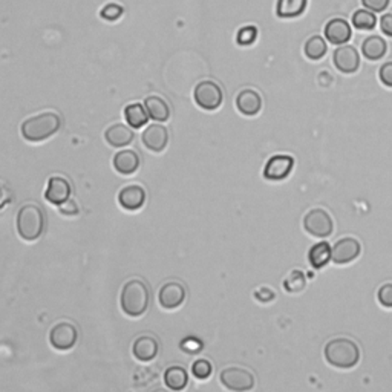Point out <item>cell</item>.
<instances>
[{"mask_svg": "<svg viewBox=\"0 0 392 392\" xmlns=\"http://www.w3.org/2000/svg\"><path fill=\"white\" fill-rule=\"evenodd\" d=\"M62 128V117L54 110H45L26 118L20 126V134L28 143H42L54 137Z\"/></svg>", "mask_w": 392, "mask_h": 392, "instance_id": "cell-1", "label": "cell"}, {"mask_svg": "<svg viewBox=\"0 0 392 392\" xmlns=\"http://www.w3.org/2000/svg\"><path fill=\"white\" fill-rule=\"evenodd\" d=\"M151 293L142 279H129L121 288L120 307L126 316L137 319L142 317L149 308Z\"/></svg>", "mask_w": 392, "mask_h": 392, "instance_id": "cell-2", "label": "cell"}, {"mask_svg": "<svg viewBox=\"0 0 392 392\" xmlns=\"http://www.w3.org/2000/svg\"><path fill=\"white\" fill-rule=\"evenodd\" d=\"M45 212L40 205L29 203L20 207L16 216V228L22 239L26 242L40 239V236L45 232Z\"/></svg>", "mask_w": 392, "mask_h": 392, "instance_id": "cell-3", "label": "cell"}, {"mask_svg": "<svg viewBox=\"0 0 392 392\" xmlns=\"http://www.w3.org/2000/svg\"><path fill=\"white\" fill-rule=\"evenodd\" d=\"M325 359L328 364L339 369H351L359 364L360 350L351 339H332L325 346Z\"/></svg>", "mask_w": 392, "mask_h": 392, "instance_id": "cell-4", "label": "cell"}, {"mask_svg": "<svg viewBox=\"0 0 392 392\" xmlns=\"http://www.w3.org/2000/svg\"><path fill=\"white\" fill-rule=\"evenodd\" d=\"M194 99L196 105L207 112L216 110L223 105L224 94L221 86L212 80H203L195 86Z\"/></svg>", "mask_w": 392, "mask_h": 392, "instance_id": "cell-5", "label": "cell"}, {"mask_svg": "<svg viewBox=\"0 0 392 392\" xmlns=\"http://www.w3.org/2000/svg\"><path fill=\"white\" fill-rule=\"evenodd\" d=\"M219 380L228 391L246 392L255 388V375L248 369L239 366L225 368L219 374Z\"/></svg>", "mask_w": 392, "mask_h": 392, "instance_id": "cell-6", "label": "cell"}, {"mask_svg": "<svg viewBox=\"0 0 392 392\" xmlns=\"http://www.w3.org/2000/svg\"><path fill=\"white\" fill-rule=\"evenodd\" d=\"M78 330L71 322H58L49 331V343L57 351H69L77 345Z\"/></svg>", "mask_w": 392, "mask_h": 392, "instance_id": "cell-7", "label": "cell"}, {"mask_svg": "<svg viewBox=\"0 0 392 392\" xmlns=\"http://www.w3.org/2000/svg\"><path fill=\"white\" fill-rule=\"evenodd\" d=\"M303 228L314 238H327L332 233V218L323 209H312L303 218Z\"/></svg>", "mask_w": 392, "mask_h": 392, "instance_id": "cell-8", "label": "cell"}, {"mask_svg": "<svg viewBox=\"0 0 392 392\" xmlns=\"http://www.w3.org/2000/svg\"><path fill=\"white\" fill-rule=\"evenodd\" d=\"M142 143L147 151H151L153 153L162 152L169 144L167 128L160 123H153L151 126H147L142 134Z\"/></svg>", "mask_w": 392, "mask_h": 392, "instance_id": "cell-9", "label": "cell"}, {"mask_svg": "<svg viewBox=\"0 0 392 392\" xmlns=\"http://www.w3.org/2000/svg\"><path fill=\"white\" fill-rule=\"evenodd\" d=\"M184 300H186V288L181 282H176V280L166 282L158 293V302L164 309L180 308Z\"/></svg>", "mask_w": 392, "mask_h": 392, "instance_id": "cell-10", "label": "cell"}, {"mask_svg": "<svg viewBox=\"0 0 392 392\" xmlns=\"http://www.w3.org/2000/svg\"><path fill=\"white\" fill-rule=\"evenodd\" d=\"M294 160L290 155H275L271 157L264 169V178L269 181H282L291 173Z\"/></svg>", "mask_w": 392, "mask_h": 392, "instance_id": "cell-11", "label": "cell"}, {"mask_svg": "<svg viewBox=\"0 0 392 392\" xmlns=\"http://www.w3.org/2000/svg\"><path fill=\"white\" fill-rule=\"evenodd\" d=\"M146 190L139 184H129L120 190L118 194V204L121 205V209L128 212H137L143 209L146 204Z\"/></svg>", "mask_w": 392, "mask_h": 392, "instance_id": "cell-12", "label": "cell"}, {"mask_svg": "<svg viewBox=\"0 0 392 392\" xmlns=\"http://www.w3.org/2000/svg\"><path fill=\"white\" fill-rule=\"evenodd\" d=\"M72 195L71 182L65 176H51L48 180V186L45 190V199L54 205H60L68 201Z\"/></svg>", "mask_w": 392, "mask_h": 392, "instance_id": "cell-13", "label": "cell"}, {"mask_svg": "<svg viewBox=\"0 0 392 392\" xmlns=\"http://www.w3.org/2000/svg\"><path fill=\"white\" fill-rule=\"evenodd\" d=\"M332 62H334L336 68L343 74H354L360 66V56L357 49L350 45L339 46L334 54H332Z\"/></svg>", "mask_w": 392, "mask_h": 392, "instance_id": "cell-14", "label": "cell"}, {"mask_svg": "<svg viewBox=\"0 0 392 392\" xmlns=\"http://www.w3.org/2000/svg\"><path fill=\"white\" fill-rule=\"evenodd\" d=\"M360 242L354 238L339 239L331 250V261L334 264H348L359 257L360 255Z\"/></svg>", "mask_w": 392, "mask_h": 392, "instance_id": "cell-15", "label": "cell"}, {"mask_svg": "<svg viewBox=\"0 0 392 392\" xmlns=\"http://www.w3.org/2000/svg\"><path fill=\"white\" fill-rule=\"evenodd\" d=\"M160 351V343L157 337L151 334H144L135 339L134 345H132V356H134L139 361H152L155 357L158 356Z\"/></svg>", "mask_w": 392, "mask_h": 392, "instance_id": "cell-16", "label": "cell"}, {"mask_svg": "<svg viewBox=\"0 0 392 392\" xmlns=\"http://www.w3.org/2000/svg\"><path fill=\"white\" fill-rule=\"evenodd\" d=\"M105 139L110 147L120 149V147H128L135 139L134 130L130 129V126H126L121 123H117L109 126L105 130Z\"/></svg>", "mask_w": 392, "mask_h": 392, "instance_id": "cell-17", "label": "cell"}, {"mask_svg": "<svg viewBox=\"0 0 392 392\" xmlns=\"http://www.w3.org/2000/svg\"><path fill=\"white\" fill-rule=\"evenodd\" d=\"M112 164H114V169L117 170L118 173L124 175V176H129V175H134L137 170L139 169L142 160H139V155L135 151L123 149V151H118L114 155Z\"/></svg>", "mask_w": 392, "mask_h": 392, "instance_id": "cell-18", "label": "cell"}, {"mask_svg": "<svg viewBox=\"0 0 392 392\" xmlns=\"http://www.w3.org/2000/svg\"><path fill=\"white\" fill-rule=\"evenodd\" d=\"M351 26L343 19H332L325 26V37L332 45H343L351 39Z\"/></svg>", "mask_w": 392, "mask_h": 392, "instance_id": "cell-19", "label": "cell"}, {"mask_svg": "<svg viewBox=\"0 0 392 392\" xmlns=\"http://www.w3.org/2000/svg\"><path fill=\"white\" fill-rule=\"evenodd\" d=\"M236 108L242 115L253 117L262 108V99L255 90H244L236 97Z\"/></svg>", "mask_w": 392, "mask_h": 392, "instance_id": "cell-20", "label": "cell"}, {"mask_svg": "<svg viewBox=\"0 0 392 392\" xmlns=\"http://www.w3.org/2000/svg\"><path fill=\"white\" fill-rule=\"evenodd\" d=\"M144 108L149 114V118L157 123H166L170 118V106L169 103L160 97V95H149L144 99Z\"/></svg>", "mask_w": 392, "mask_h": 392, "instance_id": "cell-21", "label": "cell"}, {"mask_svg": "<svg viewBox=\"0 0 392 392\" xmlns=\"http://www.w3.org/2000/svg\"><path fill=\"white\" fill-rule=\"evenodd\" d=\"M388 51V45L380 35H371L365 39L364 45H361V53L371 62H377L384 57Z\"/></svg>", "mask_w": 392, "mask_h": 392, "instance_id": "cell-22", "label": "cell"}, {"mask_svg": "<svg viewBox=\"0 0 392 392\" xmlns=\"http://www.w3.org/2000/svg\"><path fill=\"white\" fill-rule=\"evenodd\" d=\"M124 120L132 129H142L149 120V114L142 103H130L124 108Z\"/></svg>", "mask_w": 392, "mask_h": 392, "instance_id": "cell-23", "label": "cell"}, {"mask_svg": "<svg viewBox=\"0 0 392 392\" xmlns=\"http://www.w3.org/2000/svg\"><path fill=\"white\" fill-rule=\"evenodd\" d=\"M164 383L172 391L186 389L189 384V373L182 366H170L164 373Z\"/></svg>", "mask_w": 392, "mask_h": 392, "instance_id": "cell-24", "label": "cell"}, {"mask_svg": "<svg viewBox=\"0 0 392 392\" xmlns=\"http://www.w3.org/2000/svg\"><path fill=\"white\" fill-rule=\"evenodd\" d=\"M308 0H278L276 14L280 19L299 17L307 10Z\"/></svg>", "mask_w": 392, "mask_h": 392, "instance_id": "cell-25", "label": "cell"}, {"mask_svg": "<svg viewBox=\"0 0 392 392\" xmlns=\"http://www.w3.org/2000/svg\"><path fill=\"white\" fill-rule=\"evenodd\" d=\"M308 261L316 270L323 269L331 261V247L328 242H319L312 247L308 253Z\"/></svg>", "mask_w": 392, "mask_h": 392, "instance_id": "cell-26", "label": "cell"}, {"mask_svg": "<svg viewBox=\"0 0 392 392\" xmlns=\"http://www.w3.org/2000/svg\"><path fill=\"white\" fill-rule=\"evenodd\" d=\"M327 43L321 35H313L307 40L305 46H303V53L309 58V60H321V58L327 54Z\"/></svg>", "mask_w": 392, "mask_h": 392, "instance_id": "cell-27", "label": "cell"}, {"mask_svg": "<svg viewBox=\"0 0 392 392\" xmlns=\"http://www.w3.org/2000/svg\"><path fill=\"white\" fill-rule=\"evenodd\" d=\"M352 25L357 29H361V31H371L377 25L375 14L369 10H359L354 12Z\"/></svg>", "mask_w": 392, "mask_h": 392, "instance_id": "cell-28", "label": "cell"}, {"mask_svg": "<svg viewBox=\"0 0 392 392\" xmlns=\"http://www.w3.org/2000/svg\"><path fill=\"white\" fill-rule=\"evenodd\" d=\"M284 287H285V290L288 293H300L305 290V287H307V279H305V275H303L302 271L299 270H294L291 271L290 275H288V278L285 279V282H284Z\"/></svg>", "mask_w": 392, "mask_h": 392, "instance_id": "cell-29", "label": "cell"}, {"mask_svg": "<svg viewBox=\"0 0 392 392\" xmlns=\"http://www.w3.org/2000/svg\"><path fill=\"white\" fill-rule=\"evenodd\" d=\"M213 373V366L209 360L205 359H198L194 365H191V374L198 380H205L209 379Z\"/></svg>", "mask_w": 392, "mask_h": 392, "instance_id": "cell-30", "label": "cell"}, {"mask_svg": "<svg viewBox=\"0 0 392 392\" xmlns=\"http://www.w3.org/2000/svg\"><path fill=\"white\" fill-rule=\"evenodd\" d=\"M257 37V29L255 26H246L238 33V43L242 46L251 45Z\"/></svg>", "mask_w": 392, "mask_h": 392, "instance_id": "cell-31", "label": "cell"}, {"mask_svg": "<svg viewBox=\"0 0 392 392\" xmlns=\"http://www.w3.org/2000/svg\"><path fill=\"white\" fill-rule=\"evenodd\" d=\"M121 14H123V6L117 5V3H109V5L105 6V8L101 10L100 16H101L103 19H105V20L114 22V20H117V19H120Z\"/></svg>", "mask_w": 392, "mask_h": 392, "instance_id": "cell-32", "label": "cell"}, {"mask_svg": "<svg viewBox=\"0 0 392 392\" xmlns=\"http://www.w3.org/2000/svg\"><path fill=\"white\" fill-rule=\"evenodd\" d=\"M377 299L384 308H392V284H384L377 293Z\"/></svg>", "mask_w": 392, "mask_h": 392, "instance_id": "cell-33", "label": "cell"}, {"mask_svg": "<svg viewBox=\"0 0 392 392\" xmlns=\"http://www.w3.org/2000/svg\"><path fill=\"white\" fill-rule=\"evenodd\" d=\"M58 212H60V214H63V216H77V214L80 213V209H78V205L77 203L74 201V199H68V201H65L63 204L58 205Z\"/></svg>", "mask_w": 392, "mask_h": 392, "instance_id": "cell-34", "label": "cell"}, {"mask_svg": "<svg viewBox=\"0 0 392 392\" xmlns=\"http://www.w3.org/2000/svg\"><path fill=\"white\" fill-rule=\"evenodd\" d=\"M361 3H364L365 8H368L369 11L383 12L389 6L391 0H361Z\"/></svg>", "mask_w": 392, "mask_h": 392, "instance_id": "cell-35", "label": "cell"}, {"mask_svg": "<svg viewBox=\"0 0 392 392\" xmlns=\"http://www.w3.org/2000/svg\"><path fill=\"white\" fill-rule=\"evenodd\" d=\"M379 77L384 86L392 87V62H388L382 66L379 71Z\"/></svg>", "mask_w": 392, "mask_h": 392, "instance_id": "cell-36", "label": "cell"}, {"mask_svg": "<svg viewBox=\"0 0 392 392\" xmlns=\"http://www.w3.org/2000/svg\"><path fill=\"white\" fill-rule=\"evenodd\" d=\"M275 296H276L275 291L270 290V288H259L257 291H255V299L262 303L271 302L273 299H275Z\"/></svg>", "mask_w": 392, "mask_h": 392, "instance_id": "cell-37", "label": "cell"}, {"mask_svg": "<svg viewBox=\"0 0 392 392\" xmlns=\"http://www.w3.org/2000/svg\"><path fill=\"white\" fill-rule=\"evenodd\" d=\"M380 29L384 35L392 37V14H384L380 19Z\"/></svg>", "mask_w": 392, "mask_h": 392, "instance_id": "cell-38", "label": "cell"}]
</instances>
